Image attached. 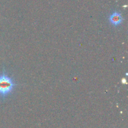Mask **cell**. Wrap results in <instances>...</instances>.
Returning a JSON list of instances; mask_svg holds the SVG:
<instances>
[{"instance_id": "cell-1", "label": "cell", "mask_w": 128, "mask_h": 128, "mask_svg": "<svg viewBox=\"0 0 128 128\" xmlns=\"http://www.w3.org/2000/svg\"><path fill=\"white\" fill-rule=\"evenodd\" d=\"M16 83L5 72L0 74V99H4L13 91Z\"/></svg>"}, {"instance_id": "cell-2", "label": "cell", "mask_w": 128, "mask_h": 128, "mask_svg": "<svg viewBox=\"0 0 128 128\" xmlns=\"http://www.w3.org/2000/svg\"><path fill=\"white\" fill-rule=\"evenodd\" d=\"M108 20L111 25L117 27V26H120L122 23L123 18L122 17V15L120 12L115 11L109 16Z\"/></svg>"}]
</instances>
